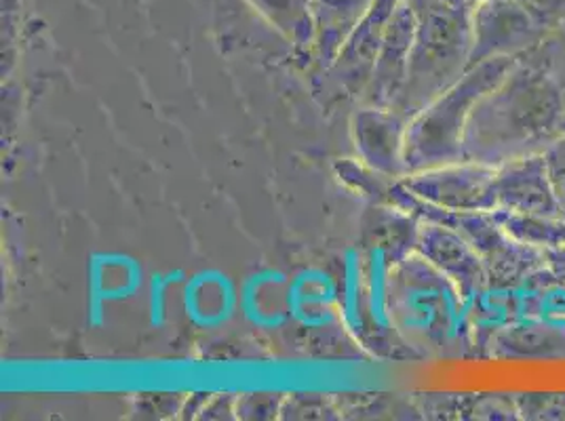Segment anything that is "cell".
I'll list each match as a JSON object with an SVG mask.
<instances>
[{
  "mask_svg": "<svg viewBox=\"0 0 565 421\" xmlns=\"http://www.w3.org/2000/svg\"><path fill=\"white\" fill-rule=\"evenodd\" d=\"M564 87L532 62L518 57L472 108L465 131V161L502 166L542 154L562 136Z\"/></svg>",
  "mask_w": 565,
  "mask_h": 421,
  "instance_id": "obj_1",
  "label": "cell"
},
{
  "mask_svg": "<svg viewBox=\"0 0 565 421\" xmlns=\"http://www.w3.org/2000/svg\"><path fill=\"white\" fill-rule=\"evenodd\" d=\"M515 62L518 57H498L475 66L428 110L414 136V154L420 163L444 166L465 161V131L472 108Z\"/></svg>",
  "mask_w": 565,
  "mask_h": 421,
  "instance_id": "obj_2",
  "label": "cell"
},
{
  "mask_svg": "<svg viewBox=\"0 0 565 421\" xmlns=\"http://www.w3.org/2000/svg\"><path fill=\"white\" fill-rule=\"evenodd\" d=\"M449 215L451 228L471 242L472 249L486 263L490 287L515 289L546 266L544 251L511 235L500 224L494 210Z\"/></svg>",
  "mask_w": 565,
  "mask_h": 421,
  "instance_id": "obj_3",
  "label": "cell"
},
{
  "mask_svg": "<svg viewBox=\"0 0 565 421\" xmlns=\"http://www.w3.org/2000/svg\"><path fill=\"white\" fill-rule=\"evenodd\" d=\"M472 45L469 71L498 57H523L546 39L541 25L521 9L518 0H492L472 9Z\"/></svg>",
  "mask_w": 565,
  "mask_h": 421,
  "instance_id": "obj_4",
  "label": "cell"
},
{
  "mask_svg": "<svg viewBox=\"0 0 565 421\" xmlns=\"http://www.w3.org/2000/svg\"><path fill=\"white\" fill-rule=\"evenodd\" d=\"M418 194L448 213L495 210V169L458 161L444 164L416 182Z\"/></svg>",
  "mask_w": 565,
  "mask_h": 421,
  "instance_id": "obj_5",
  "label": "cell"
},
{
  "mask_svg": "<svg viewBox=\"0 0 565 421\" xmlns=\"http://www.w3.org/2000/svg\"><path fill=\"white\" fill-rule=\"evenodd\" d=\"M495 210L530 217H562L542 154L495 166Z\"/></svg>",
  "mask_w": 565,
  "mask_h": 421,
  "instance_id": "obj_6",
  "label": "cell"
},
{
  "mask_svg": "<svg viewBox=\"0 0 565 421\" xmlns=\"http://www.w3.org/2000/svg\"><path fill=\"white\" fill-rule=\"evenodd\" d=\"M423 258L444 272L458 289L465 305L490 287L486 263L472 249L471 242L454 228L430 226L423 236Z\"/></svg>",
  "mask_w": 565,
  "mask_h": 421,
  "instance_id": "obj_7",
  "label": "cell"
},
{
  "mask_svg": "<svg viewBox=\"0 0 565 421\" xmlns=\"http://www.w3.org/2000/svg\"><path fill=\"white\" fill-rule=\"evenodd\" d=\"M483 356L504 360H565V321L518 319L495 331Z\"/></svg>",
  "mask_w": 565,
  "mask_h": 421,
  "instance_id": "obj_8",
  "label": "cell"
},
{
  "mask_svg": "<svg viewBox=\"0 0 565 421\" xmlns=\"http://www.w3.org/2000/svg\"><path fill=\"white\" fill-rule=\"evenodd\" d=\"M236 289L233 281L215 270L190 279L184 291V310L190 323L201 328H217L235 314Z\"/></svg>",
  "mask_w": 565,
  "mask_h": 421,
  "instance_id": "obj_9",
  "label": "cell"
},
{
  "mask_svg": "<svg viewBox=\"0 0 565 421\" xmlns=\"http://www.w3.org/2000/svg\"><path fill=\"white\" fill-rule=\"evenodd\" d=\"M289 316L307 328L330 325L335 304V282L323 270H305L287 287Z\"/></svg>",
  "mask_w": 565,
  "mask_h": 421,
  "instance_id": "obj_10",
  "label": "cell"
},
{
  "mask_svg": "<svg viewBox=\"0 0 565 421\" xmlns=\"http://www.w3.org/2000/svg\"><path fill=\"white\" fill-rule=\"evenodd\" d=\"M285 282L287 279L275 270L258 272L245 281L241 289V312L252 325L259 328H279L287 323V319H291L287 293L277 291L275 295H270Z\"/></svg>",
  "mask_w": 565,
  "mask_h": 421,
  "instance_id": "obj_11",
  "label": "cell"
},
{
  "mask_svg": "<svg viewBox=\"0 0 565 421\" xmlns=\"http://www.w3.org/2000/svg\"><path fill=\"white\" fill-rule=\"evenodd\" d=\"M519 420L565 421V390L562 392H513Z\"/></svg>",
  "mask_w": 565,
  "mask_h": 421,
  "instance_id": "obj_12",
  "label": "cell"
},
{
  "mask_svg": "<svg viewBox=\"0 0 565 421\" xmlns=\"http://www.w3.org/2000/svg\"><path fill=\"white\" fill-rule=\"evenodd\" d=\"M523 57H530L544 71L551 72L565 89V22L557 30L548 32L541 45Z\"/></svg>",
  "mask_w": 565,
  "mask_h": 421,
  "instance_id": "obj_13",
  "label": "cell"
},
{
  "mask_svg": "<svg viewBox=\"0 0 565 421\" xmlns=\"http://www.w3.org/2000/svg\"><path fill=\"white\" fill-rule=\"evenodd\" d=\"M386 258L384 251L376 249L372 256V293H370V312L377 327L382 331L391 327L386 312Z\"/></svg>",
  "mask_w": 565,
  "mask_h": 421,
  "instance_id": "obj_14",
  "label": "cell"
},
{
  "mask_svg": "<svg viewBox=\"0 0 565 421\" xmlns=\"http://www.w3.org/2000/svg\"><path fill=\"white\" fill-rule=\"evenodd\" d=\"M471 413L472 418H479V420L518 421L515 395H500V392L479 395L472 398Z\"/></svg>",
  "mask_w": 565,
  "mask_h": 421,
  "instance_id": "obj_15",
  "label": "cell"
},
{
  "mask_svg": "<svg viewBox=\"0 0 565 421\" xmlns=\"http://www.w3.org/2000/svg\"><path fill=\"white\" fill-rule=\"evenodd\" d=\"M344 298H342V312L351 331H361V316H359V256L354 251L347 253V270H344Z\"/></svg>",
  "mask_w": 565,
  "mask_h": 421,
  "instance_id": "obj_16",
  "label": "cell"
},
{
  "mask_svg": "<svg viewBox=\"0 0 565 421\" xmlns=\"http://www.w3.org/2000/svg\"><path fill=\"white\" fill-rule=\"evenodd\" d=\"M518 4L546 34L565 22V0H518Z\"/></svg>",
  "mask_w": 565,
  "mask_h": 421,
  "instance_id": "obj_17",
  "label": "cell"
},
{
  "mask_svg": "<svg viewBox=\"0 0 565 421\" xmlns=\"http://www.w3.org/2000/svg\"><path fill=\"white\" fill-rule=\"evenodd\" d=\"M544 164H546V173L551 180L553 192L557 196V203L565 213V133L553 141L544 152Z\"/></svg>",
  "mask_w": 565,
  "mask_h": 421,
  "instance_id": "obj_18",
  "label": "cell"
},
{
  "mask_svg": "<svg viewBox=\"0 0 565 421\" xmlns=\"http://www.w3.org/2000/svg\"><path fill=\"white\" fill-rule=\"evenodd\" d=\"M173 282V279H163V277H152L150 284V319L154 327L163 325L166 316V293L167 287Z\"/></svg>",
  "mask_w": 565,
  "mask_h": 421,
  "instance_id": "obj_19",
  "label": "cell"
},
{
  "mask_svg": "<svg viewBox=\"0 0 565 421\" xmlns=\"http://www.w3.org/2000/svg\"><path fill=\"white\" fill-rule=\"evenodd\" d=\"M542 251L546 259V268L565 284V247H548Z\"/></svg>",
  "mask_w": 565,
  "mask_h": 421,
  "instance_id": "obj_20",
  "label": "cell"
},
{
  "mask_svg": "<svg viewBox=\"0 0 565 421\" xmlns=\"http://www.w3.org/2000/svg\"><path fill=\"white\" fill-rule=\"evenodd\" d=\"M449 4H456V7H465V9H475L477 4H483V2H492V0H448Z\"/></svg>",
  "mask_w": 565,
  "mask_h": 421,
  "instance_id": "obj_21",
  "label": "cell"
},
{
  "mask_svg": "<svg viewBox=\"0 0 565 421\" xmlns=\"http://www.w3.org/2000/svg\"><path fill=\"white\" fill-rule=\"evenodd\" d=\"M565 133V89H564V108H562V136Z\"/></svg>",
  "mask_w": 565,
  "mask_h": 421,
  "instance_id": "obj_22",
  "label": "cell"
},
{
  "mask_svg": "<svg viewBox=\"0 0 565 421\" xmlns=\"http://www.w3.org/2000/svg\"><path fill=\"white\" fill-rule=\"evenodd\" d=\"M562 217H565V213H564V215H562Z\"/></svg>",
  "mask_w": 565,
  "mask_h": 421,
  "instance_id": "obj_23",
  "label": "cell"
}]
</instances>
